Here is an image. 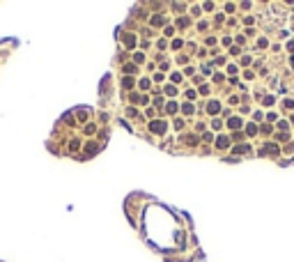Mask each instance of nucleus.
I'll list each match as a JSON object with an SVG mask.
<instances>
[{
  "label": "nucleus",
  "mask_w": 294,
  "mask_h": 262,
  "mask_svg": "<svg viewBox=\"0 0 294 262\" xmlns=\"http://www.w3.org/2000/svg\"><path fill=\"white\" fill-rule=\"evenodd\" d=\"M227 124L232 126V129H239V126H241V120H239V117H232V120L227 122Z\"/></svg>",
  "instance_id": "obj_2"
},
{
  "label": "nucleus",
  "mask_w": 294,
  "mask_h": 262,
  "mask_svg": "<svg viewBox=\"0 0 294 262\" xmlns=\"http://www.w3.org/2000/svg\"><path fill=\"white\" fill-rule=\"evenodd\" d=\"M283 106H285V108H292V106H294V101H289V99H285V101H283Z\"/></svg>",
  "instance_id": "obj_7"
},
{
  "label": "nucleus",
  "mask_w": 294,
  "mask_h": 262,
  "mask_svg": "<svg viewBox=\"0 0 294 262\" xmlns=\"http://www.w3.org/2000/svg\"><path fill=\"white\" fill-rule=\"evenodd\" d=\"M209 113H218V104H216V101H212V104H209Z\"/></svg>",
  "instance_id": "obj_4"
},
{
  "label": "nucleus",
  "mask_w": 294,
  "mask_h": 262,
  "mask_svg": "<svg viewBox=\"0 0 294 262\" xmlns=\"http://www.w3.org/2000/svg\"><path fill=\"white\" fill-rule=\"evenodd\" d=\"M152 23H154V26H161V23H163V16H154V19H152Z\"/></svg>",
  "instance_id": "obj_5"
},
{
  "label": "nucleus",
  "mask_w": 294,
  "mask_h": 262,
  "mask_svg": "<svg viewBox=\"0 0 294 262\" xmlns=\"http://www.w3.org/2000/svg\"><path fill=\"white\" fill-rule=\"evenodd\" d=\"M140 88H143V90H147V88H150V81H147V78H145V81H140Z\"/></svg>",
  "instance_id": "obj_6"
},
{
  "label": "nucleus",
  "mask_w": 294,
  "mask_h": 262,
  "mask_svg": "<svg viewBox=\"0 0 294 262\" xmlns=\"http://www.w3.org/2000/svg\"><path fill=\"white\" fill-rule=\"evenodd\" d=\"M216 145H218V147H227V138H225V136H221V138L216 140Z\"/></svg>",
  "instance_id": "obj_3"
},
{
  "label": "nucleus",
  "mask_w": 294,
  "mask_h": 262,
  "mask_svg": "<svg viewBox=\"0 0 294 262\" xmlns=\"http://www.w3.org/2000/svg\"><path fill=\"white\" fill-rule=\"evenodd\" d=\"M150 129H152V131H156V133H163V131H165V124H163V122H152Z\"/></svg>",
  "instance_id": "obj_1"
}]
</instances>
